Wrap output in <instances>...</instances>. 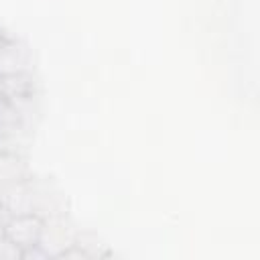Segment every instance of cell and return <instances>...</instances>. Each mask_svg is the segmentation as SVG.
I'll use <instances>...</instances> for the list:
<instances>
[{
	"label": "cell",
	"instance_id": "obj_1",
	"mask_svg": "<svg viewBox=\"0 0 260 260\" xmlns=\"http://www.w3.org/2000/svg\"><path fill=\"white\" fill-rule=\"evenodd\" d=\"M10 215L32 213L41 219L67 213V197L51 177L28 175L22 183L2 195Z\"/></svg>",
	"mask_w": 260,
	"mask_h": 260
},
{
	"label": "cell",
	"instance_id": "obj_2",
	"mask_svg": "<svg viewBox=\"0 0 260 260\" xmlns=\"http://www.w3.org/2000/svg\"><path fill=\"white\" fill-rule=\"evenodd\" d=\"M75 234H77V228L73 225V221L69 219L67 213L51 215V217H45L43 219L39 246H41V250L49 258H59V254L63 250H67L69 246H73Z\"/></svg>",
	"mask_w": 260,
	"mask_h": 260
},
{
	"label": "cell",
	"instance_id": "obj_3",
	"mask_svg": "<svg viewBox=\"0 0 260 260\" xmlns=\"http://www.w3.org/2000/svg\"><path fill=\"white\" fill-rule=\"evenodd\" d=\"M35 69L30 47L16 37H6L0 47V77Z\"/></svg>",
	"mask_w": 260,
	"mask_h": 260
},
{
	"label": "cell",
	"instance_id": "obj_4",
	"mask_svg": "<svg viewBox=\"0 0 260 260\" xmlns=\"http://www.w3.org/2000/svg\"><path fill=\"white\" fill-rule=\"evenodd\" d=\"M41 228H43V219L39 215L32 213L10 215V219L4 225V236L24 252L32 246H39Z\"/></svg>",
	"mask_w": 260,
	"mask_h": 260
},
{
	"label": "cell",
	"instance_id": "obj_5",
	"mask_svg": "<svg viewBox=\"0 0 260 260\" xmlns=\"http://www.w3.org/2000/svg\"><path fill=\"white\" fill-rule=\"evenodd\" d=\"M32 140H35V128H30L22 122L0 126V148H2V152L18 154V156L26 158L28 152H30Z\"/></svg>",
	"mask_w": 260,
	"mask_h": 260
},
{
	"label": "cell",
	"instance_id": "obj_6",
	"mask_svg": "<svg viewBox=\"0 0 260 260\" xmlns=\"http://www.w3.org/2000/svg\"><path fill=\"white\" fill-rule=\"evenodd\" d=\"M0 91L6 100H12L20 95H30V93H43V87H41V79L35 73V69H30L24 73L0 77Z\"/></svg>",
	"mask_w": 260,
	"mask_h": 260
},
{
	"label": "cell",
	"instance_id": "obj_7",
	"mask_svg": "<svg viewBox=\"0 0 260 260\" xmlns=\"http://www.w3.org/2000/svg\"><path fill=\"white\" fill-rule=\"evenodd\" d=\"M28 175H30V171H28L24 156L8 154V152L0 154V195H4L6 191H10L18 183H22Z\"/></svg>",
	"mask_w": 260,
	"mask_h": 260
},
{
	"label": "cell",
	"instance_id": "obj_8",
	"mask_svg": "<svg viewBox=\"0 0 260 260\" xmlns=\"http://www.w3.org/2000/svg\"><path fill=\"white\" fill-rule=\"evenodd\" d=\"M43 93H30V95H20V98H12L8 100L12 104V108L16 110V116L22 124L30 126L37 130L41 116H43V102H41Z\"/></svg>",
	"mask_w": 260,
	"mask_h": 260
},
{
	"label": "cell",
	"instance_id": "obj_9",
	"mask_svg": "<svg viewBox=\"0 0 260 260\" xmlns=\"http://www.w3.org/2000/svg\"><path fill=\"white\" fill-rule=\"evenodd\" d=\"M73 244L85 254L87 260H89V258H106V256H110L108 246L104 244V240H102L95 232H89V230H77Z\"/></svg>",
	"mask_w": 260,
	"mask_h": 260
},
{
	"label": "cell",
	"instance_id": "obj_10",
	"mask_svg": "<svg viewBox=\"0 0 260 260\" xmlns=\"http://www.w3.org/2000/svg\"><path fill=\"white\" fill-rule=\"evenodd\" d=\"M0 260H22V250L6 236L0 238Z\"/></svg>",
	"mask_w": 260,
	"mask_h": 260
},
{
	"label": "cell",
	"instance_id": "obj_11",
	"mask_svg": "<svg viewBox=\"0 0 260 260\" xmlns=\"http://www.w3.org/2000/svg\"><path fill=\"white\" fill-rule=\"evenodd\" d=\"M8 219H10V211H8V207H6V203H4V199L0 195V225L4 228Z\"/></svg>",
	"mask_w": 260,
	"mask_h": 260
},
{
	"label": "cell",
	"instance_id": "obj_12",
	"mask_svg": "<svg viewBox=\"0 0 260 260\" xmlns=\"http://www.w3.org/2000/svg\"><path fill=\"white\" fill-rule=\"evenodd\" d=\"M4 41H6V35L0 30V47H2V43H4Z\"/></svg>",
	"mask_w": 260,
	"mask_h": 260
},
{
	"label": "cell",
	"instance_id": "obj_13",
	"mask_svg": "<svg viewBox=\"0 0 260 260\" xmlns=\"http://www.w3.org/2000/svg\"><path fill=\"white\" fill-rule=\"evenodd\" d=\"M2 236H4V228L0 225V238H2Z\"/></svg>",
	"mask_w": 260,
	"mask_h": 260
},
{
	"label": "cell",
	"instance_id": "obj_14",
	"mask_svg": "<svg viewBox=\"0 0 260 260\" xmlns=\"http://www.w3.org/2000/svg\"><path fill=\"white\" fill-rule=\"evenodd\" d=\"M0 154H2V148H0Z\"/></svg>",
	"mask_w": 260,
	"mask_h": 260
},
{
	"label": "cell",
	"instance_id": "obj_15",
	"mask_svg": "<svg viewBox=\"0 0 260 260\" xmlns=\"http://www.w3.org/2000/svg\"><path fill=\"white\" fill-rule=\"evenodd\" d=\"M0 95H2V91H0Z\"/></svg>",
	"mask_w": 260,
	"mask_h": 260
}]
</instances>
